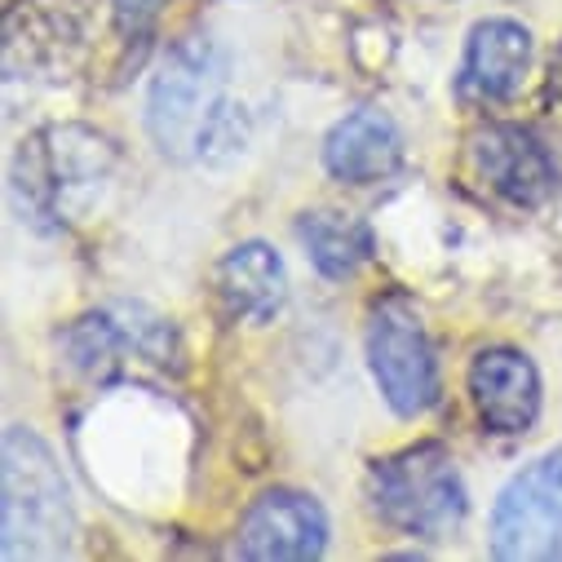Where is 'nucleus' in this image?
<instances>
[{
  "instance_id": "1",
  "label": "nucleus",
  "mask_w": 562,
  "mask_h": 562,
  "mask_svg": "<svg viewBox=\"0 0 562 562\" xmlns=\"http://www.w3.org/2000/svg\"><path fill=\"white\" fill-rule=\"evenodd\" d=\"M226 85L231 54L217 36L191 32L169 45L147 93V133L160 156L226 165L248 147V115Z\"/></svg>"
},
{
  "instance_id": "2",
  "label": "nucleus",
  "mask_w": 562,
  "mask_h": 562,
  "mask_svg": "<svg viewBox=\"0 0 562 562\" xmlns=\"http://www.w3.org/2000/svg\"><path fill=\"white\" fill-rule=\"evenodd\" d=\"M115 165L120 151L106 133L89 124H49L19 143L10 165V200L32 231L54 235L98 204Z\"/></svg>"
},
{
  "instance_id": "3",
  "label": "nucleus",
  "mask_w": 562,
  "mask_h": 562,
  "mask_svg": "<svg viewBox=\"0 0 562 562\" xmlns=\"http://www.w3.org/2000/svg\"><path fill=\"white\" fill-rule=\"evenodd\" d=\"M5 558H63L76 540V509L49 443L27 430H5Z\"/></svg>"
},
{
  "instance_id": "4",
  "label": "nucleus",
  "mask_w": 562,
  "mask_h": 562,
  "mask_svg": "<svg viewBox=\"0 0 562 562\" xmlns=\"http://www.w3.org/2000/svg\"><path fill=\"white\" fill-rule=\"evenodd\" d=\"M368 501L381 522L407 536H448L470 514L465 479L443 443H416L372 465Z\"/></svg>"
},
{
  "instance_id": "5",
  "label": "nucleus",
  "mask_w": 562,
  "mask_h": 562,
  "mask_svg": "<svg viewBox=\"0 0 562 562\" xmlns=\"http://www.w3.org/2000/svg\"><path fill=\"white\" fill-rule=\"evenodd\" d=\"M363 350L381 398L398 416H420L439 403V359L426 324L403 293H390L368 311Z\"/></svg>"
},
{
  "instance_id": "6",
  "label": "nucleus",
  "mask_w": 562,
  "mask_h": 562,
  "mask_svg": "<svg viewBox=\"0 0 562 562\" xmlns=\"http://www.w3.org/2000/svg\"><path fill=\"white\" fill-rule=\"evenodd\" d=\"M63 350H67V363L93 381L115 376L128 359H143L151 368H169L182 355L173 324L143 302H115L106 311L76 319L63 333Z\"/></svg>"
},
{
  "instance_id": "7",
  "label": "nucleus",
  "mask_w": 562,
  "mask_h": 562,
  "mask_svg": "<svg viewBox=\"0 0 562 562\" xmlns=\"http://www.w3.org/2000/svg\"><path fill=\"white\" fill-rule=\"evenodd\" d=\"M492 553L505 562L562 558V448L501 487L492 505Z\"/></svg>"
},
{
  "instance_id": "8",
  "label": "nucleus",
  "mask_w": 562,
  "mask_h": 562,
  "mask_svg": "<svg viewBox=\"0 0 562 562\" xmlns=\"http://www.w3.org/2000/svg\"><path fill=\"white\" fill-rule=\"evenodd\" d=\"M328 549V514L311 492L270 487L239 522L235 553L252 562H311Z\"/></svg>"
},
{
  "instance_id": "9",
  "label": "nucleus",
  "mask_w": 562,
  "mask_h": 562,
  "mask_svg": "<svg viewBox=\"0 0 562 562\" xmlns=\"http://www.w3.org/2000/svg\"><path fill=\"white\" fill-rule=\"evenodd\" d=\"M479 178L518 209H540L558 191V165L549 147L522 124H487L470 143Z\"/></svg>"
},
{
  "instance_id": "10",
  "label": "nucleus",
  "mask_w": 562,
  "mask_h": 562,
  "mask_svg": "<svg viewBox=\"0 0 562 562\" xmlns=\"http://www.w3.org/2000/svg\"><path fill=\"white\" fill-rule=\"evenodd\" d=\"M470 398L492 435H527L540 416V372L514 346H487L470 363Z\"/></svg>"
},
{
  "instance_id": "11",
  "label": "nucleus",
  "mask_w": 562,
  "mask_h": 562,
  "mask_svg": "<svg viewBox=\"0 0 562 562\" xmlns=\"http://www.w3.org/2000/svg\"><path fill=\"white\" fill-rule=\"evenodd\" d=\"M531 71V32L514 19L474 23L457 76V93L465 102H505L522 89Z\"/></svg>"
},
{
  "instance_id": "12",
  "label": "nucleus",
  "mask_w": 562,
  "mask_h": 562,
  "mask_svg": "<svg viewBox=\"0 0 562 562\" xmlns=\"http://www.w3.org/2000/svg\"><path fill=\"white\" fill-rule=\"evenodd\" d=\"M398 165H403V133L376 106H359L341 115L324 137V169L337 182L372 187V182L394 178Z\"/></svg>"
},
{
  "instance_id": "13",
  "label": "nucleus",
  "mask_w": 562,
  "mask_h": 562,
  "mask_svg": "<svg viewBox=\"0 0 562 562\" xmlns=\"http://www.w3.org/2000/svg\"><path fill=\"white\" fill-rule=\"evenodd\" d=\"M217 297L226 306L231 319L244 324H270L289 297V274L279 252L261 239H244L235 244L222 261H217Z\"/></svg>"
},
{
  "instance_id": "14",
  "label": "nucleus",
  "mask_w": 562,
  "mask_h": 562,
  "mask_svg": "<svg viewBox=\"0 0 562 562\" xmlns=\"http://www.w3.org/2000/svg\"><path fill=\"white\" fill-rule=\"evenodd\" d=\"M80 54V27L63 5H23L10 14V32H5V71L10 80L27 76V71H67Z\"/></svg>"
},
{
  "instance_id": "15",
  "label": "nucleus",
  "mask_w": 562,
  "mask_h": 562,
  "mask_svg": "<svg viewBox=\"0 0 562 562\" xmlns=\"http://www.w3.org/2000/svg\"><path fill=\"white\" fill-rule=\"evenodd\" d=\"M297 239L324 279H350L372 257V231L359 217L333 209L297 217Z\"/></svg>"
},
{
  "instance_id": "16",
  "label": "nucleus",
  "mask_w": 562,
  "mask_h": 562,
  "mask_svg": "<svg viewBox=\"0 0 562 562\" xmlns=\"http://www.w3.org/2000/svg\"><path fill=\"white\" fill-rule=\"evenodd\" d=\"M165 5L169 0H111V14H115V27L124 41H147Z\"/></svg>"
}]
</instances>
